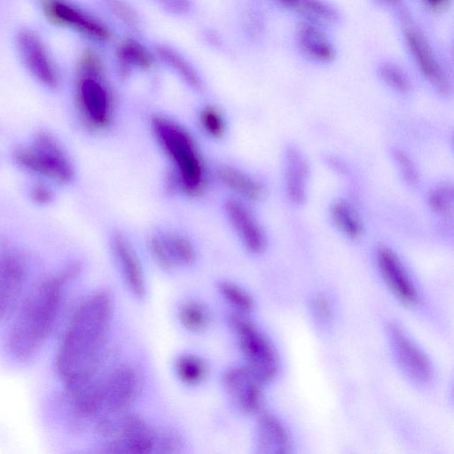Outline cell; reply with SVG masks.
<instances>
[{"label":"cell","instance_id":"6da1fadb","mask_svg":"<svg viewBox=\"0 0 454 454\" xmlns=\"http://www.w3.org/2000/svg\"><path fill=\"white\" fill-rule=\"evenodd\" d=\"M113 311V297L106 290L90 294L75 309L55 360L66 388L84 383L102 370Z\"/></svg>","mask_w":454,"mask_h":454},{"label":"cell","instance_id":"7a4b0ae2","mask_svg":"<svg viewBox=\"0 0 454 454\" xmlns=\"http://www.w3.org/2000/svg\"><path fill=\"white\" fill-rule=\"evenodd\" d=\"M80 271V264H71L31 288L9 332L8 348L13 358L24 363L39 352L54 326L66 286Z\"/></svg>","mask_w":454,"mask_h":454},{"label":"cell","instance_id":"3957f363","mask_svg":"<svg viewBox=\"0 0 454 454\" xmlns=\"http://www.w3.org/2000/svg\"><path fill=\"white\" fill-rule=\"evenodd\" d=\"M152 129L175 167L176 184L188 196L200 195L206 185L205 168L191 134L179 123L162 115L152 118Z\"/></svg>","mask_w":454,"mask_h":454},{"label":"cell","instance_id":"277c9868","mask_svg":"<svg viewBox=\"0 0 454 454\" xmlns=\"http://www.w3.org/2000/svg\"><path fill=\"white\" fill-rule=\"evenodd\" d=\"M93 429L107 453H154L157 430L137 413L103 416L95 422Z\"/></svg>","mask_w":454,"mask_h":454},{"label":"cell","instance_id":"5b68a950","mask_svg":"<svg viewBox=\"0 0 454 454\" xmlns=\"http://www.w3.org/2000/svg\"><path fill=\"white\" fill-rule=\"evenodd\" d=\"M15 162L27 172L67 184L74 178L72 160L59 140L51 132L36 133L30 145L13 153Z\"/></svg>","mask_w":454,"mask_h":454},{"label":"cell","instance_id":"8992f818","mask_svg":"<svg viewBox=\"0 0 454 454\" xmlns=\"http://www.w3.org/2000/svg\"><path fill=\"white\" fill-rule=\"evenodd\" d=\"M227 321L237 336L245 365L263 384L273 381L279 372V360L269 339L245 314L231 313Z\"/></svg>","mask_w":454,"mask_h":454},{"label":"cell","instance_id":"52a82bcc","mask_svg":"<svg viewBox=\"0 0 454 454\" xmlns=\"http://www.w3.org/2000/svg\"><path fill=\"white\" fill-rule=\"evenodd\" d=\"M408 51L418 69L442 96L451 92V82L430 42L415 22L406 5L395 12Z\"/></svg>","mask_w":454,"mask_h":454},{"label":"cell","instance_id":"ba28073f","mask_svg":"<svg viewBox=\"0 0 454 454\" xmlns=\"http://www.w3.org/2000/svg\"><path fill=\"white\" fill-rule=\"evenodd\" d=\"M99 384L102 400L101 418L129 411L142 390L143 377L137 366L123 363L112 367L100 376Z\"/></svg>","mask_w":454,"mask_h":454},{"label":"cell","instance_id":"9c48e42d","mask_svg":"<svg viewBox=\"0 0 454 454\" xmlns=\"http://www.w3.org/2000/svg\"><path fill=\"white\" fill-rule=\"evenodd\" d=\"M104 73L76 72V103L84 123L104 130L112 121L113 101L103 80Z\"/></svg>","mask_w":454,"mask_h":454},{"label":"cell","instance_id":"30bf717a","mask_svg":"<svg viewBox=\"0 0 454 454\" xmlns=\"http://www.w3.org/2000/svg\"><path fill=\"white\" fill-rule=\"evenodd\" d=\"M42 10L46 19L58 27L98 41L110 37L108 28L101 21L66 0H42Z\"/></svg>","mask_w":454,"mask_h":454},{"label":"cell","instance_id":"8fae6325","mask_svg":"<svg viewBox=\"0 0 454 454\" xmlns=\"http://www.w3.org/2000/svg\"><path fill=\"white\" fill-rule=\"evenodd\" d=\"M16 45L28 72L45 87L56 89L59 75L39 35L31 29H22L17 35Z\"/></svg>","mask_w":454,"mask_h":454},{"label":"cell","instance_id":"7c38bea8","mask_svg":"<svg viewBox=\"0 0 454 454\" xmlns=\"http://www.w3.org/2000/svg\"><path fill=\"white\" fill-rule=\"evenodd\" d=\"M223 387L243 413H259L263 406V383L246 366H233L223 375Z\"/></svg>","mask_w":454,"mask_h":454},{"label":"cell","instance_id":"4fadbf2b","mask_svg":"<svg viewBox=\"0 0 454 454\" xmlns=\"http://www.w3.org/2000/svg\"><path fill=\"white\" fill-rule=\"evenodd\" d=\"M28 273L25 257L18 252L0 255V320L13 309Z\"/></svg>","mask_w":454,"mask_h":454},{"label":"cell","instance_id":"5bb4252c","mask_svg":"<svg viewBox=\"0 0 454 454\" xmlns=\"http://www.w3.org/2000/svg\"><path fill=\"white\" fill-rule=\"evenodd\" d=\"M376 260L380 272L395 297L405 306L416 305L417 290L397 254L391 248L380 246Z\"/></svg>","mask_w":454,"mask_h":454},{"label":"cell","instance_id":"9a60e30c","mask_svg":"<svg viewBox=\"0 0 454 454\" xmlns=\"http://www.w3.org/2000/svg\"><path fill=\"white\" fill-rule=\"evenodd\" d=\"M226 215L247 251L262 253L266 247V236L250 209L238 199L224 203Z\"/></svg>","mask_w":454,"mask_h":454},{"label":"cell","instance_id":"2e32d148","mask_svg":"<svg viewBox=\"0 0 454 454\" xmlns=\"http://www.w3.org/2000/svg\"><path fill=\"white\" fill-rule=\"evenodd\" d=\"M389 333L397 361L405 373L420 381L430 378L433 368L429 359L403 329L393 325Z\"/></svg>","mask_w":454,"mask_h":454},{"label":"cell","instance_id":"e0dca14e","mask_svg":"<svg viewBox=\"0 0 454 454\" xmlns=\"http://www.w3.org/2000/svg\"><path fill=\"white\" fill-rule=\"evenodd\" d=\"M111 247L128 288L136 297H144V272L133 247L121 233L115 232L111 239Z\"/></svg>","mask_w":454,"mask_h":454},{"label":"cell","instance_id":"ac0fdd59","mask_svg":"<svg viewBox=\"0 0 454 454\" xmlns=\"http://www.w3.org/2000/svg\"><path fill=\"white\" fill-rule=\"evenodd\" d=\"M294 37L300 51L314 61L329 63L336 57V49L319 23L309 20L300 22Z\"/></svg>","mask_w":454,"mask_h":454},{"label":"cell","instance_id":"d6986e66","mask_svg":"<svg viewBox=\"0 0 454 454\" xmlns=\"http://www.w3.org/2000/svg\"><path fill=\"white\" fill-rule=\"evenodd\" d=\"M258 453L283 454L291 451V439L282 422L270 413H262L255 427Z\"/></svg>","mask_w":454,"mask_h":454},{"label":"cell","instance_id":"ffe728a7","mask_svg":"<svg viewBox=\"0 0 454 454\" xmlns=\"http://www.w3.org/2000/svg\"><path fill=\"white\" fill-rule=\"evenodd\" d=\"M309 167L302 154L294 147L286 152V192L295 205H301L306 200V187Z\"/></svg>","mask_w":454,"mask_h":454},{"label":"cell","instance_id":"44dd1931","mask_svg":"<svg viewBox=\"0 0 454 454\" xmlns=\"http://www.w3.org/2000/svg\"><path fill=\"white\" fill-rule=\"evenodd\" d=\"M216 176L224 186L245 200H260L265 194L261 182L235 167L221 166Z\"/></svg>","mask_w":454,"mask_h":454},{"label":"cell","instance_id":"7402d4cb","mask_svg":"<svg viewBox=\"0 0 454 454\" xmlns=\"http://www.w3.org/2000/svg\"><path fill=\"white\" fill-rule=\"evenodd\" d=\"M282 7L299 12L309 20L320 24H333L340 20L335 6L325 0H274Z\"/></svg>","mask_w":454,"mask_h":454},{"label":"cell","instance_id":"603a6c76","mask_svg":"<svg viewBox=\"0 0 454 454\" xmlns=\"http://www.w3.org/2000/svg\"><path fill=\"white\" fill-rule=\"evenodd\" d=\"M117 60L120 72L125 75L132 67L148 69L152 67L153 58L151 52L139 42L124 40L117 48Z\"/></svg>","mask_w":454,"mask_h":454},{"label":"cell","instance_id":"cb8c5ba5","mask_svg":"<svg viewBox=\"0 0 454 454\" xmlns=\"http://www.w3.org/2000/svg\"><path fill=\"white\" fill-rule=\"evenodd\" d=\"M330 215L334 224L350 239H359L364 231L363 223L353 208L346 200L334 201L330 207Z\"/></svg>","mask_w":454,"mask_h":454},{"label":"cell","instance_id":"d4e9b609","mask_svg":"<svg viewBox=\"0 0 454 454\" xmlns=\"http://www.w3.org/2000/svg\"><path fill=\"white\" fill-rule=\"evenodd\" d=\"M168 256L174 268L177 265H190L196 259V251L192 243L184 236L175 233H160Z\"/></svg>","mask_w":454,"mask_h":454},{"label":"cell","instance_id":"484cf974","mask_svg":"<svg viewBox=\"0 0 454 454\" xmlns=\"http://www.w3.org/2000/svg\"><path fill=\"white\" fill-rule=\"evenodd\" d=\"M176 372L179 380L189 386L201 383L208 372V365L201 357L184 355L176 361Z\"/></svg>","mask_w":454,"mask_h":454},{"label":"cell","instance_id":"4316f807","mask_svg":"<svg viewBox=\"0 0 454 454\" xmlns=\"http://www.w3.org/2000/svg\"><path fill=\"white\" fill-rule=\"evenodd\" d=\"M157 55L173 68L190 86L200 90V79L193 67L176 51L167 45H159L156 48Z\"/></svg>","mask_w":454,"mask_h":454},{"label":"cell","instance_id":"83f0119b","mask_svg":"<svg viewBox=\"0 0 454 454\" xmlns=\"http://www.w3.org/2000/svg\"><path fill=\"white\" fill-rule=\"evenodd\" d=\"M178 318L182 325L192 333L205 331L210 323L207 309L197 301L183 303L178 310Z\"/></svg>","mask_w":454,"mask_h":454},{"label":"cell","instance_id":"f1b7e54d","mask_svg":"<svg viewBox=\"0 0 454 454\" xmlns=\"http://www.w3.org/2000/svg\"><path fill=\"white\" fill-rule=\"evenodd\" d=\"M217 288L234 312L247 315L254 309L253 298L240 286L229 281H220Z\"/></svg>","mask_w":454,"mask_h":454},{"label":"cell","instance_id":"f546056e","mask_svg":"<svg viewBox=\"0 0 454 454\" xmlns=\"http://www.w3.org/2000/svg\"><path fill=\"white\" fill-rule=\"evenodd\" d=\"M454 190L450 183H441L431 189L427 194V204L430 209L441 215H452Z\"/></svg>","mask_w":454,"mask_h":454},{"label":"cell","instance_id":"4dcf8cb0","mask_svg":"<svg viewBox=\"0 0 454 454\" xmlns=\"http://www.w3.org/2000/svg\"><path fill=\"white\" fill-rule=\"evenodd\" d=\"M378 73L382 81L390 88L402 94L411 90V82L403 69L393 62H383Z\"/></svg>","mask_w":454,"mask_h":454},{"label":"cell","instance_id":"1f68e13d","mask_svg":"<svg viewBox=\"0 0 454 454\" xmlns=\"http://www.w3.org/2000/svg\"><path fill=\"white\" fill-rule=\"evenodd\" d=\"M200 122L204 131L210 137H223L226 123L222 113L212 106H205L200 113Z\"/></svg>","mask_w":454,"mask_h":454},{"label":"cell","instance_id":"d6a6232c","mask_svg":"<svg viewBox=\"0 0 454 454\" xmlns=\"http://www.w3.org/2000/svg\"><path fill=\"white\" fill-rule=\"evenodd\" d=\"M184 448L182 435L174 429L157 430L154 453L176 454Z\"/></svg>","mask_w":454,"mask_h":454},{"label":"cell","instance_id":"836d02e7","mask_svg":"<svg viewBox=\"0 0 454 454\" xmlns=\"http://www.w3.org/2000/svg\"><path fill=\"white\" fill-rule=\"evenodd\" d=\"M393 157L406 182L410 184H416L419 179V171L409 155L395 148L393 150Z\"/></svg>","mask_w":454,"mask_h":454},{"label":"cell","instance_id":"e575fe53","mask_svg":"<svg viewBox=\"0 0 454 454\" xmlns=\"http://www.w3.org/2000/svg\"><path fill=\"white\" fill-rule=\"evenodd\" d=\"M114 13L129 27L137 25V18L132 8L124 0H106Z\"/></svg>","mask_w":454,"mask_h":454},{"label":"cell","instance_id":"d590c367","mask_svg":"<svg viewBox=\"0 0 454 454\" xmlns=\"http://www.w3.org/2000/svg\"><path fill=\"white\" fill-rule=\"evenodd\" d=\"M29 194L32 201L40 206L51 204L55 198L53 190L43 183H36L33 184Z\"/></svg>","mask_w":454,"mask_h":454},{"label":"cell","instance_id":"8d00e7d4","mask_svg":"<svg viewBox=\"0 0 454 454\" xmlns=\"http://www.w3.org/2000/svg\"><path fill=\"white\" fill-rule=\"evenodd\" d=\"M313 310L317 319L322 323H327L331 318V307L328 300L318 295L313 301Z\"/></svg>","mask_w":454,"mask_h":454},{"label":"cell","instance_id":"74e56055","mask_svg":"<svg viewBox=\"0 0 454 454\" xmlns=\"http://www.w3.org/2000/svg\"><path fill=\"white\" fill-rule=\"evenodd\" d=\"M166 10L181 14L185 12L190 7L189 0H156Z\"/></svg>","mask_w":454,"mask_h":454},{"label":"cell","instance_id":"f35d334b","mask_svg":"<svg viewBox=\"0 0 454 454\" xmlns=\"http://www.w3.org/2000/svg\"><path fill=\"white\" fill-rule=\"evenodd\" d=\"M420 3L430 12L434 13H442L446 12L451 4V0H419Z\"/></svg>","mask_w":454,"mask_h":454},{"label":"cell","instance_id":"ab89813d","mask_svg":"<svg viewBox=\"0 0 454 454\" xmlns=\"http://www.w3.org/2000/svg\"><path fill=\"white\" fill-rule=\"evenodd\" d=\"M378 5L382 7L391 9L395 11V12L399 10L401 7L405 5L403 0H373Z\"/></svg>","mask_w":454,"mask_h":454}]
</instances>
